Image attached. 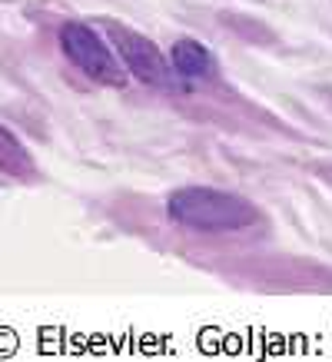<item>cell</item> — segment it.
Listing matches in <instances>:
<instances>
[{"label": "cell", "instance_id": "obj_4", "mask_svg": "<svg viewBox=\"0 0 332 362\" xmlns=\"http://www.w3.org/2000/svg\"><path fill=\"white\" fill-rule=\"evenodd\" d=\"M173 66H177L183 77H196V80H210L216 74L213 54L196 40H177L173 44Z\"/></svg>", "mask_w": 332, "mask_h": 362}, {"label": "cell", "instance_id": "obj_3", "mask_svg": "<svg viewBox=\"0 0 332 362\" xmlns=\"http://www.w3.org/2000/svg\"><path fill=\"white\" fill-rule=\"evenodd\" d=\"M110 37L117 50H120L123 64L136 80H143L150 87H166L170 83V70H166V57L156 50V44H150L146 37L126 30V27H110Z\"/></svg>", "mask_w": 332, "mask_h": 362}, {"label": "cell", "instance_id": "obj_5", "mask_svg": "<svg viewBox=\"0 0 332 362\" xmlns=\"http://www.w3.org/2000/svg\"><path fill=\"white\" fill-rule=\"evenodd\" d=\"M0 170L17 176V180H30V176H37L33 156L27 153V146H23L7 127H0Z\"/></svg>", "mask_w": 332, "mask_h": 362}, {"label": "cell", "instance_id": "obj_2", "mask_svg": "<svg viewBox=\"0 0 332 362\" xmlns=\"http://www.w3.org/2000/svg\"><path fill=\"white\" fill-rule=\"evenodd\" d=\"M60 47L70 57V64L80 66L87 77L100 80V83H110V87L123 83V70L117 64V57H113L110 47L100 40V33L93 27H87V23H64L60 27Z\"/></svg>", "mask_w": 332, "mask_h": 362}, {"label": "cell", "instance_id": "obj_1", "mask_svg": "<svg viewBox=\"0 0 332 362\" xmlns=\"http://www.w3.org/2000/svg\"><path fill=\"white\" fill-rule=\"evenodd\" d=\"M170 216L196 233H232L259 223V209L226 189L186 187L170 197Z\"/></svg>", "mask_w": 332, "mask_h": 362}]
</instances>
